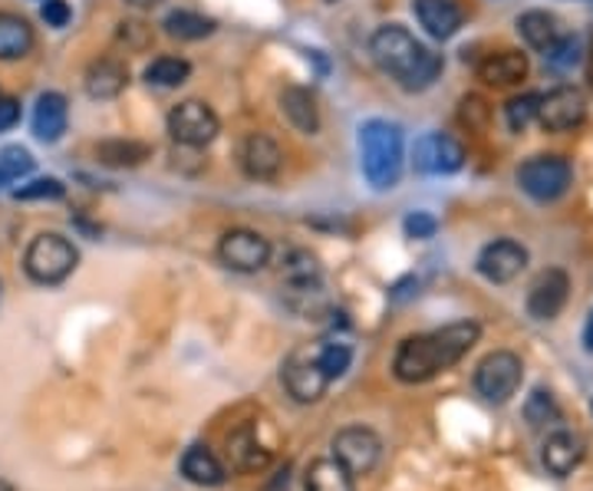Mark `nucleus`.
I'll list each match as a JSON object with an SVG mask.
<instances>
[{"mask_svg": "<svg viewBox=\"0 0 593 491\" xmlns=\"http://www.w3.org/2000/svg\"><path fill=\"white\" fill-rule=\"evenodd\" d=\"M129 7H135V10H152V7H159L162 0H125Z\"/></svg>", "mask_w": 593, "mask_h": 491, "instance_id": "37998d69", "label": "nucleus"}, {"mask_svg": "<svg viewBox=\"0 0 593 491\" xmlns=\"http://www.w3.org/2000/svg\"><path fill=\"white\" fill-rule=\"evenodd\" d=\"M584 347H587V353H593V310L587 323H584Z\"/></svg>", "mask_w": 593, "mask_h": 491, "instance_id": "79ce46f5", "label": "nucleus"}, {"mask_svg": "<svg viewBox=\"0 0 593 491\" xmlns=\"http://www.w3.org/2000/svg\"><path fill=\"white\" fill-rule=\"evenodd\" d=\"M517 33L521 40L531 47V50H547L557 37H561V27H557V17L547 13V10H524L517 17Z\"/></svg>", "mask_w": 593, "mask_h": 491, "instance_id": "393cba45", "label": "nucleus"}, {"mask_svg": "<svg viewBox=\"0 0 593 491\" xmlns=\"http://www.w3.org/2000/svg\"><path fill=\"white\" fill-rule=\"evenodd\" d=\"M33 47V27L17 13H0V60H20Z\"/></svg>", "mask_w": 593, "mask_h": 491, "instance_id": "bb28decb", "label": "nucleus"}, {"mask_svg": "<svg viewBox=\"0 0 593 491\" xmlns=\"http://www.w3.org/2000/svg\"><path fill=\"white\" fill-rule=\"evenodd\" d=\"M0 491H13V489H10V485H7V482H0Z\"/></svg>", "mask_w": 593, "mask_h": 491, "instance_id": "a18cd8bd", "label": "nucleus"}, {"mask_svg": "<svg viewBox=\"0 0 593 491\" xmlns=\"http://www.w3.org/2000/svg\"><path fill=\"white\" fill-rule=\"evenodd\" d=\"M80 264V251L70 238L57 234V231H43L37 234L27 251H23V271L33 284L43 288H57L63 284Z\"/></svg>", "mask_w": 593, "mask_h": 491, "instance_id": "20e7f679", "label": "nucleus"}, {"mask_svg": "<svg viewBox=\"0 0 593 491\" xmlns=\"http://www.w3.org/2000/svg\"><path fill=\"white\" fill-rule=\"evenodd\" d=\"M189 77H192V63L182 60V57H155V60L145 67V83H149V87H159V90H175V87H182Z\"/></svg>", "mask_w": 593, "mask_h": 491, "instance_id": "c85d7f7f", "label": "nucleus"}, {"mask_svg": "<svg viewBox=\"0 0 593 491\" xmlns=\"http://www.w3.org/2000/svg\"><path fill=\"white\" fill-rule=\"evenodd\" d=\"M587 119V99L577 87H557L547 97H541L537 122L547 132H571Z\"/></svg>", "mask_w": 593, "mask_h": 491, "instance_id": "f8f14e48", "label": "nucleus"}, {"mask_svg": "<svg viewBox=\"0 0 593 491\" xmlns=\"http://www.w3.org/2000/svg\"><path fill=\"white\" fill-rule=\"evenodd\" d=\"M162 27H165V33L175 37V40H201V37H208V33L214 30V20L204 17V13H198V10L179 7V10H172V13L162 20Z\"/></svg>", "mask_w": 593, "mask_h": 491, "instance_id": "7c9ffc66", "label": "nucleus"}, {"mask_svg": "<svg viewBox=\"0 0 593 491\" xmlns=\"http://www.w3.org/2000/svg\"><path fill=\"white\" fill-rule=\"evenodd\" d=\"M587 80H591V87H593V47H591V57H587Z\"/></svg>", "mask_w": 593, "mask_h": 491, "instance_id": "c03bdc74", "label": "nucleus"}, {"mask_svg": "<svg viewBox=\"0 0 593 491\" xmlns=\"http://www.w3.org/2000/svg\"><path fill=\"white\" fill-rule=\"evenodd\" d=\"M122 30H119V40L129 47V50H142L145 43H149V30H145V23H139V20H125V23H119Z\"/></svg>", "mask_w": 593, "mask_h": 491, "instance_id": "ea45409f", "label": "nucleus"}, {"mask_svg": "<svg viewBox=\"0 0 593 491\" xmlns=\"http://www.w3.org/2000/svg\"><path fill=\"white\" fill-rule=\"evenodd\" d=\"M33 172V156L23 146H7L0 149V189H10L23 182Z\"/></svg>", "mask_w": 593, "mask_h": 491, "instance_id": "473e14b6", "label": "nucleus"}, {"mask_svg": "<svg viewBox=\"0 0 593 491\" xmlns=\"http://www.w3.org/2000/svg\"><path fill=\"white\" fill-rule=\"evenodd\" d=\"M537 106H541V97L537 93H524V97H514L507 106H504V119L514 132H524L531 122H537Z\"/></svg>", "mask_w": 593, "mask_h": 491, "instance_id": "f704fd0d", "label": "nucleus"}, {"mask_svg": "<svg viewBox=\"0 0 593 491\" xmlns=\"http://www.w3.org/2000/svg\"><path fill=\"white\" fill-rule=\"evenodd\" d=\"M87 93L93 99H115L129 87V67L115 57H102L87 70Z\"/></svg>", "mask_w": 593, "mask_h": 491, "instance_id": "4be33fe9", "label": "nucleus"}, {"mask_svg": "<svg viewBox=\"0 0 593 491\" xmlns=\"http://www.w3.org/2000/svg\"><path fill=\"white\" fill-rule=\"evenodd\" d=\"M182 475L192 485H201V489H218L228 479L224 465L218 462V455L208 445H189L185 449V455H182Z\"/></svg>", "mask_w": 593, "mask_h": 491, "instance_id": "5701e85b", "label": "nucleus"}, {"mask_svg": "<svg viewBox=\"0 0 593 491\" xmlns=\"http://www.w3.org/2000/svg\"><path fill=\"white\" fill-rule=\"evenodd\" d=\"M479 337H482V327L475 320H459V323H449L429 333L405 337L393 357L395 380L405 387L435 380L439 373L462 363L469 350L479 343Z\"/></svg>", "mask_w": 593, "mask_h": 491, "instance_id": "f257e3e1", "label": "nucleus"}, {"mask_svg": "<svg viewBox=\"0 0 593 491\" xmlns=\"http://www.w3.org/2000/svg\"><path fill=\"white\" fill-rule=\"evenodd\" d=\"M281 380H284L288 393L294 395L296 402H303V405L320 402L323 393H326V387H330V380H326V373L320 370L316 357H313V353H303V350L288 357L284 370H281Z\"/></svg>", "mask_w": 593, "mask_h": 491, "instance_id": "ddd939ff", "label": "nucleus"}, {"mask_svg": "<svg viewBox=\"0 0 593 491\" xmlns=\"http://www.w3.org/2000/svg\"><path fill=\"white\" fill-rule=\"evenodd\" d=\"M459 122L472 132H485L492 122V106L482 97H465L459 102Z\"/></svg>", "mask_w": 593, "mask_h": 491, "instance_id": "c9c22d12", "label": "nucleus"}, {"mask_svg": "<svg viewBox=\"0 0 593 491\" xmlns=\"http://www.w3.org/2000/svg\"><path fill=\"white\" fill-rule=\"evenodd\" d=\"M412 13L432 40H449L462 27V7L455 0H412Z\"/></svg>", "mask_w": 593, "mask_h": 491, "instance_id": "a211bd4d", "label": "nucleus"}, {"mask_svg": "<svg viewBox=\"0 0 593 491\" xmlns=\"http://www.w3.org/2000/svg\"><path fill=\"white\" fill-rule=\"evenodd\" d=\"M581 53H584V47H581V40L577 37H557L547 50H544V60H547V67L551 70H571V67H577L581 63Z\"/></svg>", "mask_w": 593, "mask_h": 491, "instance_id": "72a5a7b5", "label": "nucleus"}, {"mask_svg": "<svg viewBox=\"0 0 593 491\" xmlns=\"http://www.w3.org/2000/svg\"><path fill=\"white\" fill-rule=\"evenodd\" d=\"M370 53L376 60V67L393 77L395 83L409 93H422L429 90L442 70H445V60L442 53H435L432 47L419 43L405 27L399 23H386L380 27L373 37H370Z\"/></svg>", "mask_w": 593, "mask_h": 491, "instance_id": "f03ea898", "label": "nucleus"}, {"mask_svg": "<svg viewBox=\"0 0 593 491\" xmlns=\"http://www.w3.org/2000/svg\"><path fill=\"white\" fill-rule=\"evenodd\" d=\"M281 112L284 119L303 136H316L320 132V106L316 97L306 87H284L281 93Z\"/></svg>", "mask_w": 593, "mask_h": 491, "instance_id": "412c9836", "label": "nucleus"}, {"mask_svg": "<svg viewBox=\"0 0 593 491\" xmlns=\"http://www.w3.org/2000/svg\"><path fill=\"white\" fill-rule=\"evenodd\" d=\"M574 169L564 156H534L517 169V186L534 201H557L571 189Z\"/></svg>", "mask_w": 593, "mask_h": 491, "instance_id": "39448f33", "label": "nucleus"}, {"mask_svg": "<svg viewBox=\"0 0 593 491\" xmlns=\"http://www.w3.org/2000/svg\"><path fill=\"white\" fill-rule=\"evenodd\" d=\"M561 405L551 390H534L524 402V422L534 429V432H544V429H557L561 425Z\"/></svg>", "mask_w": 593, "mask_h": 491, "instance_id": "c756f323", "label": "nucleus"}, {"mask_svg": "<svg viewBox=\"0 0 593 491\" xmlns=\"http://www.w3.org/2000/svg\"><path fill=\"white\" fill-rule=\"evenodd\" d=\"M524 77H527V57L521 50H497L479 63V80L494 90L517 87Z\"/></svg>", "mask_w": 593, "mask_h": 491, "instance_id": "aec40b11", "label": "nucleus"}, {"mask_svg": "<svg viewBox=\"0 0 593 491\" xmlns=\"http://www.w3.org/2000/svg\"><path fill=\"white\" fill-rule=\"evenodd\" d=\"M284 278L291 291H320V264L310 251L294 248L284 258Z\"/></svg>", "mask_w": 593, "mask_h": 491, "instance_id": "cd10ccee", "label": "nucleus"}, {"mask_svg": "<svg viewBox=\"0 0 593 491\" xmlns=\"http://www.w3.org/2000/svg\"><path fill=\"white\" fill-rule=\"evenodd\" d=\"M33 136L40 142H60L67 126H70V106H67V97L63 93H43L33 106Z\"/></svg>", "mask_w": 593, "mask_h": 491, "instance_id": "6ab92c4d", "label": "nucleus"}, {"mask_svg": "<svg viewBox=\"0 0 593 491\" xmlns=\"http://www.w3.org/2000/svg\"><path fill=\"white\" fill-rule=\"evenodd\" d=\"M313 357H316L320 370L326 373V380L333 383V380H340V377L350 370V363H353V347L343 343V340H326V343H320V347L313 350Z\"/></svg>", "mask_w": 593, "mask_h": 491, "instance_id": "2f4dec72", "label": "nucleus"}, {"mask_svg": "<svg viewBox=\"0 0 593 491\" xmlns=\"http://www.w3.org/2000/svg\"><path fill=\"white\" fill-rule=\"evenodd\" d=\"M333 449V459L356 479V475H370L380 459H383V439L366 429V425H346L333 435L330 442Z\"/></svg>", "mask_w": 593, "mask_h": 491, "instance_id": "0eeeda50", "label": "nucleus"}, {"mask_svg": "<svg viewBox=\"0 0 593 491\" xmlns=\"http://www.w3.org/2000/svg\"><path fill=\"white\" fill-rule=\"evenodd\" d=\"M20 122V102L13 97H0V132H10Z\"/></svg>", "mask_w": 593, "mask_h": 491, "instance_id": "a19ab883", "label": "nucleus"}, {"mask_svg": "<svg viewBox=\"0 0 593 491\" xmlns=\"http://www.w3.org/2000/svg\"><path fill=\"white\" fill-rule=\"evenodd\" d=\"M40 17L47 20V27H53V30H63V27L70 23L73 10H70V3H67V0H43V7H40Z\"/></svg>", "mask_w": 593, "mask_h": 491, "instance_id": "58836bf2", "label": "nucleus"}, {"mask_svg": "<svg viewBox=\"0 0 593 491\" xmlns=\"http://www.w3.org/2000/svg\"><path fill=\"white\" fill-rule=\"evenodd\" d=\"M479 274L492 284H511L527 268V248L514 238H497L479 251Z\"/></svg>", "mask_w": 593, "mask_h": 491, "instance_id": "9b49d317", "label": "nucleus"}, {"mask_svg": "<svg viewBox=\"0 0 593 491\" xmlns=\"http://www.w3.org/2000/svg\"><path fill=\"white\" fill-rule=\"evenodd\" d=\"M521 380H524L521 357L511 353V350H494L475 370V393L492 405H504L511 395L521 390Z\"/></svg>", "mask_w": 593, "mask_h": 491, "instance_id": "423d86ee", "label": "nucleus"}, {"mask_svg": "<svg viewBox=\"0 0 593 491\" xmlns=\"http://www.w3.org/2000/svg\"><path fill=\"white\" fill-rule=\"evenodd\" d=\"M149 156H152V146L139 139H105L97 146V159L109 169H135Z\"/></svg>", "mask_w": 593, "mask_h": 491, "instance_id": "b1692460", "label": "nucleus"}, {"mask_svg": "<svg viewBox=\"0 0 593 491\" xmlns=\"http://www.w3.org/2000/svg\"><path fill=\"white\" fill-rule=\"evenodd\" d=\"M303 491H356L353 475L336 459H313L306 465Z\"/></svg>", "mask_w": 593, "mask_h": 491, "instance_id": "a878e982", "label": "nucleus"}, {"mask_svg": "<svg viewBox=\"0 0 593 491\" xmlns=\"http://www.w3.org/2000/svg\"><path fill=\"white\" fill-rule=\"evenodd\" d=\"M412 166L422 176H452L465 166V149L442 132H425L412 146Z\"/></svg>", "mask_w": 593, "mask_h": 491, "instance_id": "9d476101", "label": "nucleus"}, {"mask_svg": "<svg viewBox=\"0 0 593 491\" xmlns=\"http://www.w3.org/2000/svg\"><path fill=\"white\" fill-rule=\"evenodd\" d=\"M571 294V278L561 268H547L544 274H537V281L527 291V313L534 320H554Z\"/></svg>", "mask_w": 593, "mask_h": 491, "instance_id": "4468645a", "label": "nucleus"}, {"mask_svg": "<svg viewBox=\"0 0 593 491\" xmlns=\"http://www.w3.org/2000/svg\"><path fill=\"white\" fill-rule=\"evenodd\" d=\"M218 132H221V122H218L214 109L201 99H185L169 112V136L179 146L201 149V146L214 142Z\"/></svg>", "mask_w": 593, "mask_h": 491, "instance_id": "6e6552de", "label": "nucleus"}, {"mask_svg": "<svg viewBox=\"0 0 593 491\" xmlns=\"http://www.w3.org/2000/svg\"><path fill=\"white\" fill-rule=\"evenodd\" d=\"M224 452H228L231 469H238V472H264L271 465V452L258 442V432L251 422H241L238 429L228 432Z\"/></svg>", "mask_w": 593, "mask_h": 491, "instance_id": "dca6fc26", "label": "nucleus"}, {"mask_svg": "<svg viewBox=\"0 0 593 491\" xmlns=\"http://www.w3.org/2000/svg\"><path fill=\"white\" fill-rule=\"evenodd\" d=\"M402 228H405V234H409V238L425 241V238H432V234L439 231V218H435V214H429V211H412V214H405Z\"/></svg>", "mask_w": 593, "mask_h": 491, "instance_id": "4c0bfd02", "label": "nucleus"}, {"mask_svg": "<svg viewBox=\"0 0 593 491\" xmlns=\"http://www.w3.org/2000/svg\"><path fill=\"white\" fill-rule=\"evenodd\" d=\"M402 129L390 119H370L360 126V166L376 192L395 189L402 176Z\"/></svg>", "mask_w": 593, "mask_h": 491, "instance_id": "7ed1b4c3", "label": "nucleus"}, {"mask_svg": "<svg viewBox=\"0 0 593 491\" xmlns=\"http://www.w3.org/2000/svg\"><path fill=\"white\" fill-rule=\"evenodd\" d=\"M281 166H284V152L281 146L264 136V132H251L244 142H241V169L248 179H258V182H271L281 176Z\"/></svg>", "mask_w": 593, "mask_h": 491, "instance_id": "2eb2a0df", "label": "nucleus"}, {"mask_svg": "<svg viewBox=\"0 0 593 491\" xmlns=\"http://www.w3.org/2000/svg\"><path fill=\"white\" fill-rule=\"evenodd\" d=\"M67 196V186L60 182V179H33V182H23L13 198H20V201H57V198Z\"/></svg>", "mask_w": 593, "mask_h": 491, "instance_id": "e433bc0d", "label": "nucleus"}, {"mask_svg": "<svg viewBox=\"0 0 593 491\" xmlns=\"http://www.w3.org/2000/svg\"><path fill=\"white\" fill-rule=\"evenodd\" d=\"M218 258L224 268L241 271V274H254L261 268H268L271 261V241L251 228H231L221 244H218Z\"/></svg>", "mask_w": 593, "mask_h": 491, "instance_id": "1a4fd4ad", "label": "nucleus"}, {"mask_svg": "<svg viewBox=\"0 0 593 491\" xmlns=\"http://www.w3.org/2000/svg\"><path fill=\"white\" fill-rule=\"evenodd\" d=\"M587 449H584V439L571 429H554L544 442V469L554 475V479H567L581 462H584Z\"/></svg>", "mask_w": 593, "mask_h": 491, "instance_id": "f3484780", "label": "nucleus"}]
</instances>
